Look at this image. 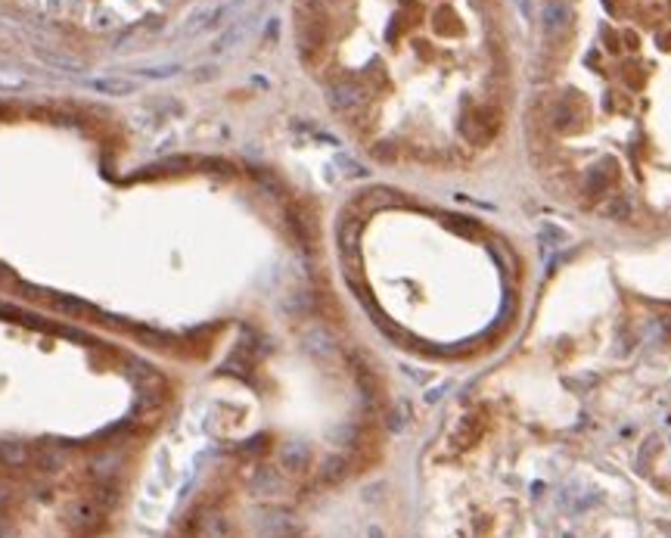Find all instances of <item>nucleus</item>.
Wrapping results in <instances>:
<instances>
[{"instance_id": "obj_1", "label": "nucleus", "mask_w": 671, "mask_h": 538, "mask_svg": "<svg viewBox=\"0 0 671 538\" xmlns=\"http://www.w3.org/2000/svg\"><path fill=\"white\" fill-rule=\"evenodd\" d=\"M541 29L550 41H559L569 35L572 29V6L566 0H547L544 10H541Z\"/></svg>"}, {"instance_id": "obj_2", "label": "nucleus", "mask_w": 671, "mask_h": 538, "mask_svg": "<svg viewBox=\"0 0 671 538\" xmlns=\"http://www.w3.org/2000/svg\"><path fill=\"white\" fill-rule=\"evenodd\" d=\"M333 103L339 109L361 106L364 103V93H361V88H354V84H336V88H333Z\"/></svg>"}]
</instances>
